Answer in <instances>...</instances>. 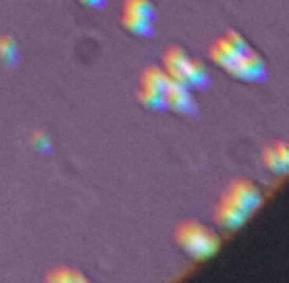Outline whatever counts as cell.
Masks as SVG:
<instances>
[{"label":"cell","instance_id":"1","mask_svg":"<svg viewBox=\"0 0 289 283\" xmlns=\"http://www.w3.org/2000/svg\"><path fill=\"white\" fill-rule=\"evenodd\" d=\"M175 238L178 246L198 261L215 256L222 244L218 234L198 221L181 222L176 227Z\"/></svg>","mask_w":289,"mask_h":283},{"label":"cell","instance_id":"2","mask_svg":"<svg viewBox=\"0 0 289 283\" xmlns=\"http://www.w3.org/2000/svg\"><path fill=\"white\" fill-rule=\"evenodd\" d=\"M222 202L235 207L237 210L251 219L252 214L262 205V193L248 180H234L222 195Z\"/></svg>","mask_w":289,"mask_h":283},{"label":"cell","instance_id":"3","mask_svg":"<svg viewBox=\"0 0 289 283\" xmlns=\"http://www.w3.org/2000/svg\"><path fill=\"white\" fill-rule=\"evenodd\" d=\"M164 97H166L167 109L179 115H195L196 111H198L195 97L191 94V89L172 78H169V82H167Z\"/></svg>","mask_w":289,"mask_h":283},{"label":"cell","instance_id":"4","mask_svg":"<svg viewBox=\"0 0 289 283\" xmlns=\"http://www.w3.org/2000/svg\"><path fill=\"white\" fill-rule=\"evenodd\" d=\"M230 75L239 80H244V82L261 83L265 82V78H267V68H265V63L261 55L248 49L247 53L240 56L239 63L234 66Z\"/></svg>","mask_w":289,"mask_h":283},{"label":"cell","instance_id":"5","mask_svg":"<svg viewBox=\"0 0 289 283\" xmlns=\"http://www.w3.org/2000/svg\"><path fill=\"white\" fill-rule=\"evenodd\" d=\"M189 58L181 48L178 46H172L164 53V66H166V73L169 75V78L176 80V82L184 83L186 80V73H188V66H189Z\"/></svg>","mask_w":289,"mask_h":283},{"label":"cell","instance_id":"6","mask_svg":"<svg viewBox=\"0 0 289 283\" xmlns=\"http://www.w3.org/2000/svg\"><path fill=\"white\" fill-rule=\"evenodd\" d=\"M210 56H211V61L215 63V65H218L220 68H223L227 73H230L234 70V66L239 63L242 53H239V51H237L225 38H220L215 44L211 46Z\"/></svg>","mask_w":289,"mask_h":283},{"label":"cell","instance_id":"7","mask_svg":"<svg viewBox=\"0 0 289 283\" xmlns=\"http://www.w3.org/2000/svg\"><path fill=\"white\" fill-rule=\"evenodd\" d=\"M215 221L220 224L223 229L237 231L248 221V217H245L244 214L237 210L235 207L225 204V202L220 200V204H218L215 209Z\"/></svg>","mask_w":289,"mask_h":283},{"label":"cell","instance_id":"8","mask_svg":"<svg viewBox=\"0 0 289 283\" xmlns=\"http://www.w3.org/2000/svg\"><path fill=\"white\" fill-rule=\"evenodd\" d=\"M154 22L156 21L146 19V17H141L136 14H129V12L122 14V26L129 32L136 34V36H141V38H152L156 34Z\"/></svg>","mask_w":289,"mask_h":283},{"label":"cell","instance_id":"9","mask_svg":"<svg viewBox=\"0 0 289 283\" xmlns=\"http://www.w3.org/2000/svg\"><path fill=\"white\" fill-rule=\"evenodd\" d=\"M211 83V78L208 75L206 68L203 63H200L198 60H189V66H188V73H186V80H184V85L189 86V89L195 90H205L208 89Z\"/></svg>","mask_w":289,"mask_h":283},{"label":"cell","instance_id":"10","mask_svg":"<svg viewBox=\"0 0 289 283\" xmlns=\"http://www.w3.org/2000/svg\"><path fill=\"white\" fill-rule=\"evenodd\" d=\"M167 82H169V75L158 66H149L144 70L141 77V86L142 89H149L154 92H161L164 94Z\"/></svg>","mask_w":289,"mask_h":283},{"label":"cell","instance_id":"11","mask_svg":"<svg viewBox=\"0 0 289 283\" xmlns=\"http://www.w3.org/2000/svg\"><path fill=\"white\" fill-rule=\"evenodd\" d=\"M139 102L142 103L144 107L151 109V111H158L163 112L167 111V103H166V97L161 92H154L149 89H142L139 90Z\"/></svg>","mask_w":289,"mask_h":283},{"label":"cell","instance_id":"12","mask_svg":"<svg viewBox=\"0 0 289 283\" xmlns=\"http://www.w3.org/2000/svg\"><path fill=\"white\" fill-rule=\"evenodd\" d=\"M0 60L7 66H15L19 63V46L14 38L0 36Z\"/></svg>","mask_w":289,"mask_h":283},{"label":"cell","instance_id":"13","mask_svg":"<svg viewBox=\"0 0 289 283\" xmlns=\"http://www.w3.org/2000/svg\"><path fill=\"white\" fill-rule=\"evenodd\" d=\"M124 12L136 14L141 17H146V19L156 21V9L151 0H125Z\"/></svg>","mask_w":289,"mask_h":283},{"label":"cell","instance_id":"14","mask_svg":"<svg viewBox=\"0 0 289 283\" xmlns=\"http://www.w3.org/2000/svg\"><path fill=\"white\" fill-rule=\"evenodd\" d=\"M264 161H265V165H267V168L273 171V173H276V175H286V173H287L289 163L282 161L279 153L276 151L274 144L264 151Z\"/></svg>","mask_w":289,"mask_h":283},{"label":"cell","instance_id":"15","mask_svg":"<svg viewBox=\"0 0 289 283\" xmlns=\"http://www.w3.org/2000/svg\"><path fill=\"white\" fill-rule=\"evenodd\" d=\"M48 281H66V283L85 281V276L73 268H57L48 276Z\"/></svg>","mask_w":289,"mask_h":283},{"label":"cell","instance_id":"16","mask_svg":"<svg viewBox=\"0 0 289 283\" xmlns=\"http://www.w3.org/2000/svg\"><path fill=\"white\" fill-rule=\"evenodd\" d=\"M32 146L37 149L39 153H49L51 151V146H53V143H51V137L46 134L44 131H37L36 134L32 136Z\"/></svg>","mask_w":289,"mask_h":283},{"label":"cell","instance_id":"17","mask_svg":"<svg viewBox=\"0 0 289 283\" xmlns=\"http://www.w3.org/2000/svg\"><path fill=\"white\" fill-rule=\"evenodd\" d=\"M223 38L227 39V41H228L230 44H232L234 48H235L237 51H239V53H242V55L247 53V51L251 49V46H248V43L245 41L244 38L240 36L239 32H235V31H228Z\"/></svg>","mask_w":289,"mask_h":283},{"label":"cell","instance_id":"18","mask_svg":"<svg viewBox=\"0 0 289 283\" xmlns=\"http://www.w3.org/2000/svg\"><path fill=\"white\" fill-rule=\"evenodd\" d=\"M80 2L91 9H103L107 5V0H80Z\"/></svg>","mask_w":289,"mask_h":283}]
</instances>
